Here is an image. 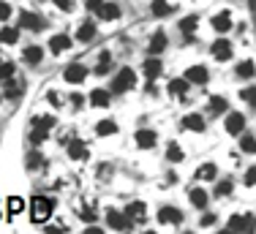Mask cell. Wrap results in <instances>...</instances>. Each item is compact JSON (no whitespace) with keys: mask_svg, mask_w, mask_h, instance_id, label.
<instances>
[{"mask_svg":"<svg viewBox=\"0 0 256 234\" xmlns=\"http://www.w3.org/2000/svg\"><path fill=\"white\" fill-rule=\"evenodd\" d=\"M134 82H137V74H134L131 68H120L118 76L112 79L109 84V93H125V90H131Z\"/></svg>","mask_w":256,"mask_h":234,"instance_id":"cell-1","label":"cell"},{"mask_svg":"<svg viewBox=\"0 0 256 234\" xmlns=\"http://www.w3.org/2000/svg\"><path fill=\"white\" fill-rule=\"evenodd\" d=\"M52 215V199H44V196H35L33 204H30V218L35 223H44V220Z\"/></svg>","mask_w":256,"mask_h":234,"instance_id":"cell-2","label":"cell"},{"mask_svg":"<svg viewBox=\"0 0 256 234\" xmlns=\"http://www.w3.org/2000/svg\"><path fill=\"white\" fill-rule=\"evenodd\" d=\"M63 79L71 84H79L87 79V68H85L82 63H71V66H66V71H63Z\"/></svg>","mask_w":256,"mask_h":234,"instance_id":"cell-3","label":"cell"},{"mask_svg":"<svg viewBox=\"0 0 256 234\" xmlns=\"http://www.w3.org/2000/svg\"><path fill=\"white\" fill-rule=\"evenodd\" d=\"M106 220H109V226H112V229H120V232L131 229V223H134V220L128 218V215H123L120 210H109V213H106Z\"/></svg>","mask_w":256,"mask_h":234,"instance_id":"cell-4","label":"cell"},{"mask_svg":"<svg viewBox=\"0 0 256 234\" xmlns=\"http://www.w3.org/2000/svg\"><path fill=\"white\" fill-rule=\"evenodd\" d=\"M186 79H188V84H205L210 79V74H207L205 66H191V68L186 71Z\"/></svg>","mask_w":256,"mask_h":234,"instance_id":"cell-5","label":"cell"},{"mask_svg":"<svg viewBox=\"0 0 256 234\" xmlns=\"http://www.w3.org/2000/svg\"><path fill=\"white\" fill-rule=\"evenodd\" d=\"M19 28H25V30H41L44 28V19L38 14L22 11V14H19Z\"/></svg>","mask_w":256,"mask_h":234,"instance_id":"cell-6","label":"cell"},{"mask_svg":"<svg viewBox=\"0 0 256 234\" xmlns=\"http://www.w3.org/2000/svg\"><path fill=\"white\" fill-rule=\"evenodd\" d=\"M137 145L142 147V150H150V147H155V142H158V136H155V131H150V128H142V131H137Z\"/></svg>","mask_w":256,"mask_h":234,"instance_id":"cell-7","label":"cell"},{"mask_svg":"<svg viewBox=\"0 0 256 234\" xmlns=\"http://www.w3.org/2000/svg\"><path fill=\"white\" fill-rule=\"evenodd\" d=\"M242 128H245V117H242L240 112H232V115L226 117V131L232 134V136H240Z\"/></svg>","mask_w":256,"mask_h":234,"instance_id":"cell-8","label":"cell"},{"mask_svg":"<svg viewBox=\"0 0 256 234\" xmlns=\"http://www.w3.org/2000/svg\"><path fill=\"white\" fill-rule=\"evenodd\" d=\"M213 55L218 57V60H229V57H232V44H229L226 38H218V41L213 44Z\"/></svg>","mask_w":256,"mask_h":234,"instance_id":"cell-9","label":"cell"},{"mask_svg":"<svg viewBox=\"0 0 256 234\" xmlns=\"http://www.w3.org/2000/svg\"><path fill=\"white\" fill-rule=\"evenodd\" d=\"M71 47V38L68 35H55V38H52V41H49V52H52V55H60V52H66V49Z\"/></svg>","mask_w":256,"mask_h":234,"instance_id":"cell-10","label":"cell"},{"mask_svg":"<svg viewBox=\"0 0 256 234\" xmlns=\"http://www.w3.org/2000/svg\"><path fill=\"white\" fill-rule=\"evenodd\" d=\"M158 220H164V223H180L183 213L177 210V207H164V210L158 213Z\"/></svg>","mask_w":256,"mask_h":234,"instance_id":"cell-11","label":"cell"},{"mask_svg":"<svg viewBox=\"0 0 256 234\" xmlns=\"http://www.w3.org/2000/svg\"><path fill=\"white\" fill-rule=\"evenodd\" d=\"M109 96H112L109 90L96 87V90L90 93V103H93V106H109Z\"/></svg>","mask_w":256,"mask_h":234,"instance_id":"cell-12","label":"cell"},{"mask_svg":"<svg viewBox=\"0 0 256 234\" xmlns=\"http://www.w3.org/2000/svg\"><path fill=\"white\" fill-rule=\"evenodd\" d=\"M76 38H79L82 44H90L93 38H96V25H93V22H85L82 28L76 30Z\"/></svg>","mask_w":256,"mask_h":234,"instance_id":"cell-13","label":"cell"},{"mask_svg":"<svg viewBox=\"0 0 256 234\" xmlns=\"http://www.w3.org/2000/svg\"><path fill=\"white\" fill-rule=\"evenodd\" d=\"M183 125L188 131H205V117L202 115H186L183 117Z\"/></svg>","mask_w":256,"mask_h":234,"instance_id":"cell-14","label":"cell"},{"mask_svg":"<svg viewBox=\"0 0 256 234\" xmlns=\"http://www.w3.org/2000/svg\"><path fill=\"white\" fill-rule=\"evenodd\" d=\"M98 17H101V19H106V22H112V19H118V17H120V8L115 6V3H101Z\"/></svg>","mask_w":256,"mask_h":234,"instance_id":"cell-15","label":"cell"},{"mask_svg":"<svg viewBox=\"0 0 256 234\" xmlns=\"http://www.w3.org/2000/svg\"><path fill=\"white\" fill-rule=\"evenodd\" d=\"M147 49H150V55H161L166 49V35L164 33H155L150 38V44H147Z\"/></svg>","mask_w":256,"mask_h":234,"instance_id":"cell-16","label":"cell"},{"mask_svg":"<svg viewBox=\"0 0 256 234\" xmlns=\"http://www.w3.org/2000/svg\"><path fill=\"white\" fill-rule=\"evenodd\" d=\"M22 60H28L30 66L41 63V60H44V49H41V47H28L25 52H22Z\"/></svg>","mask_w":256,"mask_h":234,"instance_id":"cell-17","label":"cell"},{"mask_svg":"<svg viewBox=\"0 0 256 234\" xmlns=\"http://www.w3.org/2000/svg\"><path fill=\"white\" fill-rule=\"evenodd\" d=\"M245 226H248V218H245V215H232V218H229V232L232 234H242Z\"/></svg>","mask_w":256,"mask_h":234,"instance_id":"cell-18","label":"cell"},{"mask_svg":"<svg viewBox=\"0 0 256 234\" xmlns=\"http://www.w3.org/2000/svg\"><path fill=\"white\" fill-rule=\"evenodd\" d=\"M213 28L218 30V33H226V30H232V19H229V14L223 11V14L213 17Z\"/></svg>","mask_w":256,"mask_h":234,"instance_id":"cell-19","label":"cell"},{"mask_svg":"<svg viewBox=\"0 0 256 234\" xmlns=\"http://www.w3.org/2000/svg\"><path fill=\"white\" fill-rule=\"evenodd\" d=\"M96 134L98 136H109V134H118V123L115 120H101L96 125Z\"/></svg>","mask_w":256,"mask_h":234,"instance_id":"cell-20","label":"cell"},{"mask_svg":"<svg viewBox=\"0 0 256 234\" xmlns=\"http://www.w3.org/2000/svg\"><path fill=\"white\" fill-rule=\"evenodd\" d=\"M161 68H164V66H161V60H155V55H150V60H145V74L150 76V79H155V76L161 74Z\"/></svg>","mask_w":256,"mask_h":234,"instance_id":"cell-21","label":"cell"},{"mask_svg":"<svg viewBox=\"0 0 256 234\" xmlns=\"http://www.w3.org/2000/svg\"><path fill=\"white\" fill-rule=\"evenodd\" d=\"M150 8H153V17H166V14H172V6H169L166 0H153Z\"/></svg>","mask_w":256,"mask_h":234,"instance_id":"cell-22","label":"cell"},{"mask_svg":"<svg viewBox=\"0 0 256 234\" xmlns=\"http://www.w3.org/2000/svg\"><path fill=\"white\" fill-rule=\"evenodd\" d=\"M145 201H131V204H128V210H125V215H128V218H145Z\"/></svg>","mask_w":256,"mask_h":234,"instance_id":"cell-23","label":"cell"},{"mask_svg":"<svg viewBox=\"0 0 256 234\" xmlns=\"http://www.w3.org/2000/svg\"><path fill=\"white\" fill-rule=\"evenodd\" d=\"M68 155H71V158H76V161L87 158V147H85L82 142H71V145H68Z\"/></svg>","mask_w":256,"mask_h":234,"instance_id":"cell-24","label":"cell"},{"mask_svg":"<svg viewBox=\"0 0 256 234\" xmlns=\"http://www.w3.org/2000/svg\"><path fill=\"white\" fill-rule=\"evenodd\" d=\"M186 90H188V79H172L169 82V93L172 96H186Z\"/></svg>","mask_w":256,"mask_h":234,"instance_id":"cell-25","label":"cell"},{"mask_svg":"<svg viewBox=\"0 0 256 234\" xmlns=\"http://www.w3.org/2000/svg\"><path fill=\"white\" fill-rule=\"evenodd\" d=\"M254 74H256V66L251 60H242L240 66H237V76H242V79H251Z\"/></svg>","mask_w":256,"mask_h":234,"instance_id":"cell-26","label":"cell"},{"mask_svg":"<svg viewBox=\"0 0 256 234\" xmlns=\"http://www.w3.org/2000/svg\"><path fill=\"white\" fill-rule=\"evenodd\" d=\"M191 204L194 207H207V193L202 191V188H194V191H191Z\"/></svg>","mask_w":256,"mask_h":234,"instance_id":"cell-27","label":"cell"},{"mask_svg":"<svg viewBox=\"0 0 256 234\" xmlns=\"http://www.w3.org/2000/svg\"><path fill=\"white\" fill-rule=\"evenodd\" d=\"M17 38H19V30L17 28H3L0 30V41L3 44H17Z\"/></svg>","mask_w":256,"mask_h":234,"instance_id":"cell-28","label":"cell"},{"mask_svg":"<svg viewBox=\"0 0 256 234\" xmlns=\"http://www.w3.org/2000/svg\"><path fill=\"white\" fill-rule=\"evenodd\" d=\"M215 166L213 164H205V166H199V172H196V177L199 180H215Z\"/></svg>","mask_w":256,"mask_h":234,"instance_id":"cell-29","label":"cell"},{"mask_svg":"<svg viewBox=\"0 0 256 234\" xmlns=\"http://www.w3.org/2000/svg\"><path fill=\"white\" fill-rule=\"evenodd\" d=\"M22 210H25V201H22L19 196H11V199H8V213H11V215H19Z\"/></svg>","mask_w":256,"mask_h":234,"instance_id":"cell-30","label":"cell"},{"mask_svg":"<svg viewBox=\"0 0 256 234\" xmlns=\"http://www.w3.org/2000/svg\"><path fill=\"white\" fill-rule=\"evenodd\" d=\"M98 68H96V74H106V71H109V66H112V55L109 52H101V57H98Z\"/></svg>","mask_w":256,"mask_h":234,"instance_id":"cell-31","label":"cell"},{"mask_svg":"<svg viewBox=\"0 0 256 234\" xmlns=\"http://www.w3.org/2000/svg\"><path fill=\"white\" fill-rule=\"evenodd\" d=\"M210 109H213L215 115H221V112H226V98H218V96H213V98H210Z\"/></svg>","mask_w":256,"mask_h":234,"instance_id":"cell-32","label":"cell"},{"mask_svg":"<svg viewBox=\"0 0 256 234\" xmlns=\"http://www.w3.org/2000/svg\"><path fill=\"white\" fill-rule=\"evenodd\" d=\"M44 139H47V131H44V128H38V125H35L33 131H30V145H41Z\"/></svg>","mask_w":256,"mask_h":234,"instance_id":"cell-33","label":"cell"},{"mask_svg":"<svg viewBox=\"0 0 256 234\" xmlns=\"http://www.w3.org/2000/svg\"><path fill=\"white\" fill-rule=\"evenodd\" d=\"M166 158L169 161H183V150H180V145H169V150H166Z\"/></svg>","mask_w":256,"mask_h":234,"instance_id":"cell-34","label":"cell"},{"mask_svg":"<svg viewBox=\"0 0 256 234\" xmlns=\"http://www.w3.org/2000/svg\"><path fill=\"white\" fill-rule=\"evenodd\" d=\"M196 22H199V19H196V17H186V19H183L180 22V30H183V33H191V30H196Z\"/></svg>","mask_w":256,"mask_h":234,"instance_id":"cell-35","label":"cell"},{"mask_svg":"<svg viewBox=\"0 0 256 234\" xmlns=\"http://www.w3.org/2000/svg\"><path fill=\"white\" fill-rule=\"evenodd\" d=\"M35 125H38V128H44V131H49V128L55 125V117H52V115H47V117H35Z\"/></svg>","mask_w":256,"mask_h":234,"instance_id":"cell-36","label":"cell"},{"mask_svg":"<svg viewBox=\"0 0 256 234\" xmlns=\"http://www.w3.org/2000/svg\"><path fill=\"white\" fill-rule=\"evenodd\" d=\"M240 147H242L245 152H256V139H254V136H242V139H240Z\"/></svg>","mask_w":256,"mask_h":234,"instance_id":"cell-37","label":"cell"},{"mask_svg":"<svg viewBox=\"0 0 256 234\" xmlns=\"http://www.w3.org/2000/svg\"><path fill=\"white\" fill-rule=\"evenodd\" d=\"M240 98L256 106V87H245V90H240Z\"/></svg>","mask_w":256,"mask_h":234,"instance_id":"cell-38","label":"cell"},{"mask_svg":"<svg viewBox=\"0 0 256 234\" xmlns=\"http://www.w3.org/2000/svg\"><path fill=\"white\" fill-rule=\"evenodd\" d=\"M215 193H218V196H229V193H232V183H229V180H223V183H218V188H215Z\"/></svg>","mask_w":256,"mask_h":234,"instance_id":"cell-39","label":"cell"},{"mask_svg":"<svg viewBox=\"0 0 256 234\" xmlns=\"http://www.w3.org/2000/svg\"><path fill=\"white\" fill-rule=\"evenodd\" d=\"M11 74H14V63H6V60H3V63H0V76H6V79H8Z\"/></svg>","mask_w":256,"mask_h":234,"instance_id":"cell-40","label":"cell"},{"mask_svg":"<svg viewBox=\"0 0 256 234\" xmlns=\"http://www.w3.org/2000/svg\"><path fill=\"white\" fill-rule=\"evenodd\" d=\"M8 17H11V6H8V3H3V0H0V22H6Z\"/></svg>","mask_w":256,"mask_h":234,"instance_id":"cell-41","label":"cell"},{"mask_svg":"<svg viewBox=\"0 0 256 234\" xmlns=\"http://www.w3.org/2000/svg\"><path fill=\"white\" fill-rule=\"evenodd\" d=\"M55 6L60 8V11H71V8H74V0H55Z\"/></svg>","mask_w":256,"mask_h":234,"instance_id":"cell-42","label":"cell"},{"mask_svg":"<svg viewBox=\"0 0 256 234\" xmlns=\"http://www.w3.org/2000/svg\"><path fill=\"white\" fill-rule=\"evenodd\" d=\"M245 185H256V166L248 169V174H245Z\"/></svg>","mask_w":256,"mask_h":234,"instance_id":"cell-43","label":"cell"},{"mask_svg":"<svg viewBox=\"0 0 256 234\" xmlns=\"http://www.w3.org/2000/svg\"><path fill=\"white\" fill-rule=\"evenodd\" d=\"M38 164H41V155H35V152H33V155H28V166H30V169H35Z\"/></svg>","mask_w":256,"mask_h":234,"instance_id":"cell-44","label":"cell"},{"mask_svg":"<svg viewBox=\"0 0 256 234\" xmlns=\"http://www.w3.org/2000/svg\"><path fill=\"white\" fill-rule=\"evenodd\" d=\"M101 3H104V0H85V6L93 8V11H98V8H101Z\"/></svg>","mask_w":256,"mask_h":234,"instance_id":"cell-45","label":"cell"},{"mask_svg":"<svg viewBox=\"0 0 256 234\" xmlns=\"http://www.w3.org/2000/svg\"><path fill=\"white\" fill-rule=\"evenodd\" d=\"M215 223V215H205V218H202V226H213Z\"/></svg>","mask_w":256,"mask_h":234,"instance_id":"cell-46","label":"cell"},{"mask_svg":"<svg viewBox=\"0 0 256 234\" xmlns=\"http://www.w3.org/2000/svg\"><path fill=\"white\" fill-rule=\"evenodd\" d=\"M79 215H82V220H87V223H93V218H96L90 210H85V213H79Z\"/></svg>","mask_w":256,"mask_h":234,"instance_id":"cell-47","label":"cell"},{"mask_svg":"<svg viewBox=\"0 0 256 234\" xmlns=\"http://www.w3.org/2000/svg\"><path fill=\"white\" fill-rule=\"evenodd\" d=\"M49 101L55 103V106H60V96H57V93H49Z\"/></svg>","mask_w":256,"mask_h":234,"instance_id":"cell-48","label":"cell"},{"mask_svg":"<svg viewBox=\"0 0 256 234\" xmlns=\"http://www.w3.org/2000/svg\"><path fill=\"white\" fill-rule=\"evenodd\" d=\"M85 234H104L98 226H90V229H85Z\"/></svg>","mask_w":256,"mask_h":234,"instance_id":"cell-49","label":"cell"},{"mask_svg":"<svg viewBox=\"0 0 256 234\" xmlns=\"http://www.w3.org/2000/svg\"><path fill=\"white\" fill-rule=\"evenodd\" d=\"M47 234H60V229H57V226H49V229H47Z\"/></svg>","mask_w":256,"mask_h":234,"instance_id":"cell-50","label":"cell"},{"mask_svg":"<svg viewBox=\"0 0 256 234\" xmlns=\"http://www.w3.org/2000/svg\"><path fill=\"white\" fill-rule=\"evenodd\" d=\"M218 234H232V232H229V229H226V232H218Z\"/></svg>","mask_w":256,"mask_h":234,"instance_id":"cell-51","label":"cell"},{"mask_svg":"<svg viewBox=\"0 0 256 234\" xmlns=\"http://www.w3.org/2000/svg\"><path fill=\"white\" fill-rule=\"evenodd\" d=\"M145 234H155V232H145Z\"/></svg>","mask_w":256,"mask_h":234,"instance_id":"cell-52","label":"cell"}]
</instances>
